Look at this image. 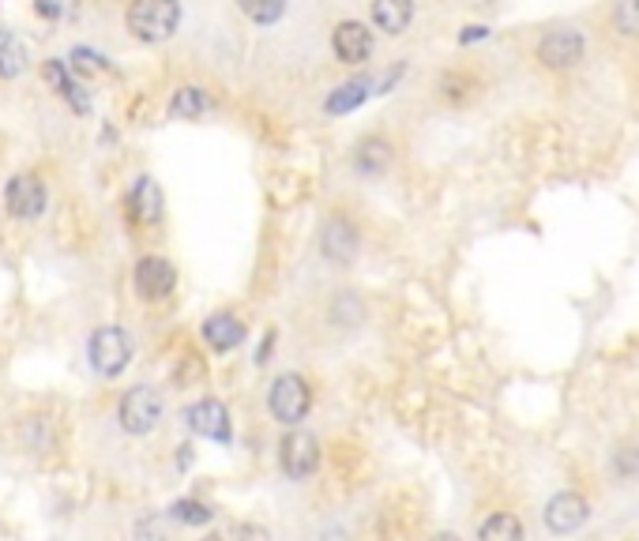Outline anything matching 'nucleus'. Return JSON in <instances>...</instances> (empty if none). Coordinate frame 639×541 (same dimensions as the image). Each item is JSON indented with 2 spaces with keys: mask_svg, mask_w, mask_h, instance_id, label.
Here are the masks:
<instances>
[{
  "mask_svg": "<svg viewBox=\"0 0 639 541\" xmlns=\"http://www.w3.org/2000/svg\"><path fill=\"white\" fill-rule=\"evenodd\" d=\"M613 470H617V478H628V474H636V470H639V448L617 451V459H613Z\"/></svg>",
  "mask_w": 639,
  "mask_h": 541,
  "instance_id": "393cba45",
  "label": "nucleus"
},
{
  "mask_svg": "<svg viewBox=\"0 0 639 541\" xmlns=\"http://www.w3.org/2000/svg\"><path fill=\"white\" fill-rule=\"evenodd\" d=\"M181 23L177 0H132L128 8V31L140 42H166Z\"/></svg>",
  "mask_w": 639,
  "mask_h": 541,
  "instance_id": "f257e3e1",
  "label": "nucleus"
},
{
  "mask_svg": "<svg viewBox=\"0 0 639 541\" xmlns=\"http://www.w3.org/2000/svg\"><path fill=\"white\" fill-rule=\"evenodd\" d=\"M373 19L380 31L403 34L414 19V0H373Z\"/></svg>",
  "mask_w": 639,
  "mask_h": 541,
  "instance_id": "4468645a",
  "label": "nucleus"
},
{
  "mask_svg": "<svg viewBox=\"0 0 639 541\" xmlns=\"http://www.w3.org/2000/svg\"><path fill=\"white\" fill-rule=\"evenodd\" d=\"M320 248L324 256L335 263H346L358 256V230L346 222V218H328L324 222V233H320Z\"/></svg>",
  "mask_w": 639,
  "mask_h": 541,
  "instance_id": "9b49d317",
  "label": "nucleus"
},
{
  "mask_svg": "<svg viewBox=\"0 0 639 541\" xmlns=\"http://www.w3.org/2000/svg\"><path fill=\"white\" fill-rule=\"evenodd\" d=\"M613 23L624 34H639V0H621L617 12H613Z\"/></svg>",
  "mask_w": 639,
  "mask_h": 541,
  "instance_id": "b1692460",
  "label": "nucleus"
},
{
  "mask_svg": "<svg viewBox=\"0 0 639 541\" xmlns=\"http://www.w3.org/2000/svg\"><path fill=\"white\" fill-rule=\"evenodd\" d=\"M27 68V46L12 31H0V79H16Z\"/></svg>",
  "mask_w": 639,
  "mask_h": 541,
  "instance_id": "dca6fc26",
  "label": "nucleus"
},
{
  "mask_svg": "<svg viewBox=\"0 0 639 541\" xmlns=\"http://www.w3.org/2000/svg\"><path fill=\"white\" fill-rule=\"evenodd\" d=\"M203 339L211 342L215 350H234V346H241V339H245V327H241V320L230 316V312H215V316L203 324Z\"/></svg>",
  "mask_w": 639,
  "mask_h": 541,
  "instance_id": "ddd939ff",
  "label": "nucleus"
},
{
  "mask_svg": "<svg viewBox=\"0 0 639 541\" xmlns=\"http://www.w3.org/2000/svg\"><path fill=\"white\" fill-rule=\"evenodd\" d=\"M237 4L252 23H275L286 12V0H237Z\"/></svg>",
  "mask_w": 639,
  "mask_h": 541,
  "instance_id": "4be33fe9",
  "label": "nucleus"
},
{
  "mask_svg": "<svg viewBox=\"0 0 639 541\" xmlns=\"http://www.w3.org/2000/svg\"><path fill=\"white\" fill-rule=\"evenodd\" d=\"M211 109V98L200 91V87H181V91L173 94V102H170V113L173 117H200V113H207Z\"/></svg>",
  "mask_w": 639,
  "mask_h": 541,
  "instance_id": "aec40b11",
  "label": "nucleus"
},
{
  "mask_svg": "<svg viewBox=\"0 0 639 541\" xmlns=\"http://www.w3.org/2000/svg\"><path fill=\"white\" fill-rule=\"evenodd\" d=\"M587 523V500L579 493H561L546 504V526L553 534H572Z\"/></svg>",
  "mask_w": 639,
  "mask_h": 541,
  "instance_id": "1a4fd4ad",
  "label": "nucleus"
},
{
  "mask_svg": "<svg viewBox=\"0 0 639 541\" xmlns=\"http://www.w3.org/2000/svg\"><path fill=\"white\" fill-rule=\"evenodd\" d=\"M173 286H177V271H173L170 260H162V256H143L136 263V290L140 297L147 301H162L166 294H173Z\"/></svg>",
  "mask_w": 639,
  "mask_h": 541,
  "instance_id": "39448f33",
  "label": "nucleus"
},
{
  "mask_svg": "<svg viewBox=\"0 0 639 541\" xmlns=\"http://www.w3.org/2000/svg\"><path fill=\"white\" fill-rule=\"evenodd\" d=\"M46 79L53 83V87H57V91L64 94V98H68V102H72V106L79 109V113H87V109H91V98L83 94V87H76V83L68 79V72H64V64H61V61H49V64H46Z\"/></svg>",
  "mask_w": 639,
  "mask_h": 541,
  "instance_id": "6ab92c4d",
  "label": "nucleus"
},
{
  "mask_svg": "<svg viewBox=\"0 0 639 541\" xmlns=\"http://www.w3.org/2000/svg\"><path fill=\"white\" fill-rule=\"evenodd\" d=\"M320 463V444H316V436L312 433H290L282 440V470L290 474V478H309L312 470Z\"/></svg>",
  "mask_w": 639,
  "mask_h": 541,
  "instance_id": "0eeeda50",
  "label": "nucleus"
},
{
  "mask_svg": "<svg viewBox=\"0 0 639 541\" xmlns=\"http://www.w3.org/2000/svg\"><path fill=\"white\" fill-rule=\"evenodd\" d=\"M583 57V34L576 31H553L542 38L538 46V61L549 64V68H568Z\"/></svg>",
  "mask_w": 639,
  "mask_h": 541,
  "instance_id": "9d476101",
  "label": "nucleus"
},
{
  "mask_svg": "<svg viewBox=\"0 0 639 541\" xmlns=\"http://www.w3.org/2000/svg\"><path fill=\"white\" fill-rule=\"evenodd\" d=\"M485 27H467V34H463V42H478V38H485Z\"/></svg>",
  "mask_w": 639,
  "mask_h": 541,
  "instance_id": "cd10ccee",
  "label": "nucleus"
},
{
  "mask_svg": "<svg viewBox=\"0 0 639 541\" xmlns=\"http://www.w3.org/2000/svg\"><path fill=\"white\" fill-rule=\"evenodd\" d=\"M267 406H271V414H275L282 425H297V421H305V414H309L312 391H309V384H305L301 376L286 372V376H279V380L271 384Z\"/></svg>",
  "mask_w": 639,
  "mask_h": 541,
  "instance_id": "f03ea898",
  "label": "nucleus"
},
{
  "mask_svg": "<svg viewBox=\"0 0 639 541\" xmlns=\"http://www.w3.org/2000/svg\"><path fill=\"white\" fill-rule=\"evenodd\" d=\"M170 515L177 523H188V526L211 523V511H207V504H200V500H177L170 508Z\"/></svg>",
  "mask_w": 639,
  "mask_h": 541,
  "instance_id": "5701e85b",
  "label": "nucleus"
},
{
  "mask_svg": "<svg viewBox=\"0 0 639 541\" xmlns=\"http://www.w3.org/2000/svg\"><path fill=\"white\" fill-rule=\"evenodd\" d=\"M369 91H373L369 79H350V83H343V87L324 102V109H328V113H350V109L361 106V102L369 98Z\"/></svg>",
  "mask_w": 639,
  "mask_h": 541,
  "instance_id": "a211bd4d",
  "label": "nucleus"
},
{
  "mask_svg": "<svg viewBox=\"0 0 639 541\" xmlns=\"http://www.w3.org/2000/svg\"><path fill=\"white\" fill-rule=\"evenodd\" d=\"M4 200H8V211L16 218H38L46 211V188L38 177L31 173H23V177H12V185L4 192Z\"/></svg>",
  "mask_w": 639,
  "mask_h": 541,
  "instance_id": "6e6552de",
  "label": "nucleus"
},
{
  "mask_svg": "<svg viewBox=\"0 0 639 541\" xmlns=\"http://www.w3.org/2000/svg\"><path fill=\"white\" fill-rule=\"evenodd\" d=\"M72 64H76V72H102V68H106L102 57L91 53V49H76V53H72Z\"/></svg>",
  "mask_w": 639,
  "mask_h": 541,
  "instance_id": "a878e982",
  "label": "nucleus"
},
{
  "mask_svg": "<svg viewBox=\"0 0 639 541\" xmlns=\"http://www.w3.org/2000/svg\"><path fill=\"white\" fill-rule=\"evenodd\" d=\"M34 8H38V16H46V19H61L64 16V0H38Z\"/></svg>",
  "mask_w": 639,
  "mask_h": 541,
  "instance_id": "bb28decb",
  "label": "nucleus"
},
{
  "mask_svg": "<svg viewBox=\"0 0 639 541\" xmlns=\"http://www.w3.org/2000/svg\"><path fill=\"white\" fill-rule=\"evenodd\" d=\"M391 166V147L380 136H373V140H365L358 147V170L365 173V177H380V173Z\"/></svg>",
  "mask_w": 639,
  "mask_h": 541,
  "instance_id": "f3484780",
  "label": "nucleus"
},
{
  "mask_svg": "<svg viewBox=\"0 0 639 541\" xmlns=\"http://www.w3.org/2000/svg\"><path fill=\"white\" fill-rule=\"evenodd\" d=\"M185 421L192 433L207 436V440H219V444L230 440V414L219 399H200L196 406H188Z\"/></svg>",
  "mask_w": 639,
  "mask_h": 541,
  "instance_id": "423d86ee",
  "label": "nucleus"
},
{
  "mask_svg": "<svg viewBox=\"0 0 639 541\" xmlns=\"http://www.w3.org/2000/svg\"><path fill=\"white\" fill-rule=\"evenodd\" d=\"M478 538L482 541H515V538H523V526H519L515 515H493L489 523H482Z\"/></svg>",
  "mask_w": 639,
  "mask_h": 541,
  "instance_id": "412c9836",
  "label": "nucleus"
},
{
  "mask_svg": "<svg viewBox=\"0 0 639 541\" xmlns=\"http://www.w3.org/2000/svg\"><path fill=\"white\" fill-rule=\"evenodd\" d=\"M132 215L140 222H158V215H162V192L151 177H140L132 188Z\"/></svg>",
  "mask_w": 639,
  "mask_h": 541,
  "instance_id": "2eb2a0df",
  "label": "nucleus"
},
{
  "mask_svg": "<svg viewBox=\"0 0 639 541\" xmlns=\"http://www.w3.org/2000/svg\"><path fill=\"white\" fill-rule=\"evenodd\" d=\"M117 418H121V429H125V433H132V436L151 433L158 425V418H162V399H158V391L155 387H132V391H125Z\"/></svg>",
  "mask_w": 639,
  "mask_h": 541,
  "instance_id": "7ed1b4c3",
  "label": "nucleus"
},
{
  "mask_svg": "<svg viewBox=\"0 0 639 541\" xmlns=\"http://www.w3.org/2000/svg\"><path fill=\"white\" fill-rule=\"evenodd\" d=\"M132 361V339L121 327H98L91 339V365L102 376H121Z\"/></svg>",
  "mask_w": 639,
  "mask_h": 541,
  "instance_id": "20e7f679",
  "label": "nucleus"
},
{
  "mask_svg": "<svg viewBox=\"0 0 639 541\" xmlns=\"http://www.w3.org/2000/svg\"><path fill=\"white\" fill-rule=\"evenodd\" d=\"M331 46H335V53H339V61L361 64L365 57H369V53H373V34L365 31L361 23H354V19H346V23H339V27H335Z\"/></svg>",
  "mask_w": 639,
  "mask_h": 541,
  "instance_id": "f8f14e48",
  "label": "nucleus"
}]
</instances>
